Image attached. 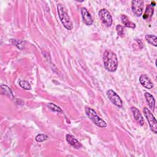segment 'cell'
Listing matches in <instances>:
<instances>
[{"instance_id": "6da1fadb", "label": "cell", "mask_w": 157, "mask_h": 157, "mask_svg": "<svg viewBox=\"0 0 157 157\" xmlns=\"http://www.w3.org/2000/svg\"><path fill=\"white\" fill-rule=\"evenodd\" d=\"M103 61L107 71L113 72L117 70L118 67V58L114 52L110 50H105L103 55Z\"/></svg>"}, {"instance_id": "7a4b0ae2", "label": "cell", "mask_w": 157, "mask_h": 157, "mask_svg": "<svg viewBox=\"0 0 157 157\" xmlns=\"http://www.w3.org/2000/svg\"><path fill=\"white\" fill-rule=\"evenodd\" d=\"M57 9L59 18L64 28L67 30H71L73 28L72 22L65 7L61 4H58L57 6Z\"/></svg>"}, {"instance_id": "3957f363", "label": "cell", "mask_w": 157, "mask_h": 157, "mask_svg": "<svg viewBox=\"0 0 157 157\" xmlns=\"http://www.w3.org/2000/svg\"><path fill=\"white\" fill-rule=\"evenodd\" d=\"M85 113L86 115L88 117V118L98 126L101 128H105L107 126V123L104 120H103L102 118H101L96 111L93 110V109L86 107H85Z\"/></svg>"}, {"instance_id": "277c9868", "label": "cell", "mask_w": 157, "mask_h": 157, "mask_svg": "<svg viewBox=\"0 0 157 157\" xmlns=\"http://www.w3.org/2000/svg\"><path fill=\"white\" fill-rule=\"evenodd\" d=\"M143 112L149 124L150 128L151 131L154 132L155 134H156L157 132V121L151 113V112L147 108V107H144L143 109Z\"/></svg>"}, {"instance_id": "5b68a950", "label": "cell", "mask_w": 157, "mask_h": 157, "mask_svg": "<svg viewBox=\"0 0 157 157\" xmlns=\"http://www.w3.org/2000/svg\"><path fill=\"white\" fill-rule=\"evenodd\" d=\"M99 17L102 23L107 27H110L112 25V17L110 12L106 9H102L99 12Z\"/></svg>"}, {"instance_id": "8992f818", "label": "cell", "mask_w": 157, "mask_h": 157, "mask_svg": "<svg viewBox=\"0 0 157 157\" xmlns=\"http://www.w3.org/2000/svg\"><path fill=\"white\" fill-rule=\"evenodd\" d=\"M107 95L109 100L116 106L118 107H121L123 105V101L120 97L118 95L116 92L113 90L110 89L107 91Z\"/></svg>"}, {"instance_id": "52a82bcc", "label": "cell", "mask_w": 157, "mask_h": 157, "mask_svg": "<svg viewBox=\"0 0 157 157\" xmlns=\"http://www.w3.org/2000/svg\"><path fill=\"white\" fill-rule=\"evenodd\" d=\"M144 9L143 1H132V10L137 17H140L142 15Z\"/></svg>"}, {"instance_id": "ba28073f", "label": "cell", "mask_w": 157, "mask_h": 157, "mask_svg": "<svg viewBox=\"0 0 157 157\" xmlns=\"http://www.w3.org/2000/svg\"><path fill=\"white\" fill-rule=\"evenodd\" d=\"M81 14L83 22L86 25H91L93 23V20L91 15L85 7H82L81 9Z\"/></svg>"}, {"instance_id": "9c48e42d", "label": "cell", "mask_w": 157, "mask_h": 157, "mask_svg": "<svg viewBox=\"0 0 157 157\" xmlns=\"http://www.w3.org/2000/svg\"><path fill=\"white\" fill-rule=\"evenodd\" d=\"M139 81L140 84L147 89H151L153 87V85L151 81V80L149 78V77L145 74L141 75L139 78Z\"/></svg>"}, {"instance_id": "30bf717a", "label": "cell", "mask_w": 157, "mask_h": 157, "mask_svg": "<svg viewBox=\"0 0 157 157\" xmlns=\"http://www.w3.org/2000/svg\"><path fill=\"white\" fill-rule=\"evenodd\" d=\"M131 110L132 111L135 120H136V121L140 126H143L144 124V118L142 115V113H140L139 110L137 109V108H136L135 107H131Z\"/></svg>"}, {"instance_id": "8fae6325", "label": "cell", "mask_w": 157, "mask_h": 157, "mask_svg": "<svg viewBox=\"0 0 157 157\" xmlns=\"http://www.w3.org/2000/svg\"><path fill=\"white\" fill-rule=\"evenodd\" d=\"M66 139L67 142L74 148L78 149L82 147V144H80V142L77 140L71 134H67L66 136Z\"/></svg>"}, {"instance_id": "7c38bea8", "label": "cell", "mask_w": 157, "mask_h": 157, "mask_svg": "<svg viewBox=\"0 0 157 157\" xmlns=\"http://www.w3.org/2000/svg\"><path fill=\"white\" fill-rule=\"evenodd\" d=\"M153 12H154V6L152 5L151 4L147 5V6L146 7V10L143 15L144 19L146 20H150L151 17L153 16Z\"/></svg>"}, {"instance_id": "4fadbf2b", "label": "cell", "mask_w": 157, "mask_h": 157, "mask_svg": "<svg viewBox=\"0 0 157 157\" xmlns=\"http://www.w3.org/2000/svg\"><path fill=\"white\" fill-rule=\"evenodd\" d=\"M144 96H145V99L148 103V106L150 107V108L151 109H152L153 110L155 109V100L154 97L150 93H149L148 92L145 93Z\"/></svg>"}, {"instance_id": "5bb4252c", "label": "cell", "mask_w": 157, "mask_h": 157, "mask_svg": "<svg viewBox=\"0 0 157 157\" xmlns=\"http://www.w3.org/2000/svg\"><path fill=\"white\" fill-rule=\"evenodd\" d=\"M121 22L126 27L131 28L132 29L136 28V24L132 22L126 15H122L121 16Z\"/></svg>"}, {"instance_id": "9a60e30c", "label": "cell", "mask_w": 157, "mask_h": 157, "mask_svg": "<svg viewBox=\"0 0 157 157\" xmlns=\"http://www.w3.org/2000/svg\"><path fill=\"white\" fill-rule=\"evenodd\" d=\"M1 93L3 95L7 96L8 97L10 98L11 99L13 98V95L12 91L10 89V88L5 85H1Z\"/></svg>"}, {"instance_id": "2e32d148", "label": "cell", "mask_w": 157, "mask_h": 157, "mask_svg": "<svg viewBox=\"0 0 157 157\" xmlns=\"http://www.w3.org/2000/svg\"><path fill=\"white\" fill-rule=\"evenodd\" d=\"M145 39L146 40L150 43V44L153 45L155 47L157 46V37L153 35H150V34H147L145 36Z\"/></svg>"}, {"instance_id": "e0dca14e", "label": "cell", "mask_w": 157, "mask_h": 157, "mask_svg": "<svg viewBox=\"0 0 157 157\" xmlns=\"http://www.w3.org/2000/svg\"><path fill=\"white\" fill-rule=\"evenodd\" d=\"M47 106H48V107L50 110H52L53 111V112H59V113H60V112H62L61 109L59 107L57 106L56 105L54 104L53 103H52V102L48 103Z\"/></svg>"}, {"instance_id": "ac0fdd59", "label": "cell", "mask_w": 157, "mask_h": 157, "mask_svg": "<svg viewBox=\"0 0 157 157\" xmlns=\"http://www.w3.org/2000/svg\"><path fill=\"white\" fill-rule=\"evenodd\" d=\"M19 85L22 88H23L25 90H31V86L30 83L26 80H20L19 82Z\"/></svg>"}, {"instance_id": "d6986e66", "label": "cell", "mask_w": 157, "mask_h": 157, "mask_svg": "<svg viewBox=\"0 0 157 157\" xmlns=\"http://www.w3.org/2000/svg\"><path fill=\"white\" fill-rule=\"evenodd\" d=\"M116 30L117 32V34L120 37H124V28L121 25H118L116 26Z\"/></svg>"}, {"instance_id": "ffe728a7", "label": "cell", "mask_w": 157, "mask_h": 157, "mask_svg": "<svg viewBox=\"0 0 157 157\" xmlns=\"http://www.w3.org/2000/svg\"><path fill=\"white\" fill-rule=\"evenodd\" d=\"M48 139V136L44 134H39L36 137V140L39 142H44Z\"/></svg>"}]
</instances>
